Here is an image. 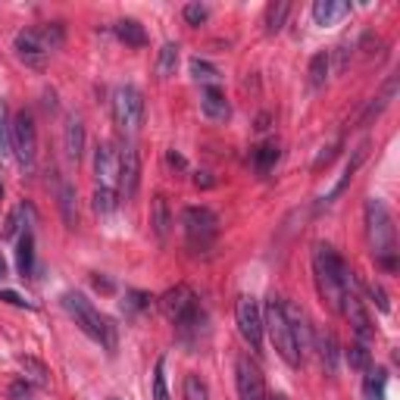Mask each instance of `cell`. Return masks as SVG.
<instances>
[{
  "instance_id": "cell-1",
  "label": "cell",
  "mask_w": 400,
  "mask_h": 400,
  "mask_svg": "<svg viewBox=\"0 0 400 400\" xmlns=\"http://www.w3.org/2000/svg\"><path fill=\"white\" fill-rule=\"evenodd\" d=\"M313 279H316V291L325 307L341 313V297L354 288V272L332 244L313 247Z\"/></svg>"
},
{
  "instance_id": "cell-2",
  "label": "cell",
  "mask_w": 400,
  "mask_h": 400,
  "mask_svg": "<svg viewBox=\"0 0 400 400\" xmlns=\"http://www.w3.org/2000/svg\"><path fill=\"white\" fill-rule=\"evenodd\" d=\"M366 238H369V247H372L375 260L385 266V269H394L397 232H394L391 210L385 207V200H379V198L366 200Z\"/></svg>"
},
{
  "instance_id": "cell-3",
  "label": "cell",
  "mask_w": 400,
  "mask_h": 400,
  "mask_svg": "<svg viewBox=\"0 0 400 400\" xmlns=\"http://www.w3.org/2000/svg\"><path fill=\"white\" fill-rule=\"evenodd\" d=\"M63 307H66V313L75 319V325L82 328L91 341L104 344L109 354H113L116 350V325L109 323L97 307H94L88 297L78 294V291H69V294H63Z\"/></svg>"
},
{
  "instance_id": "cell-4",
  "label": "cell",
  "mask_w": 400,
  "mask_h": 400,
  "mask_svg": "<svg viewBox=\"0 0 400 400\" xmlns=\"http://www.w3.org/2000/svg\"><path fill=\"white\" fill-rule=\"evenodd\" d=\"M263 332L269 335L272 347L279 350V357L285 360L288 366H301L303 363V354L297 350V341H294V332H291V323L285 316V303L281 297L272 294L263 307Z\"/></svg>"
},
{
  "instance_id": "cell-5",
  "label": "cell",
  "mask_w": 400,
  "mask_h": 400,
  "mask_svg": "<svg viewBox=\"0 0 400 400\" xmlns=\"http://www.w3.org/2000/svg\"><path fill=\"white\" fill-rule=\"evenodd\" d=\"M160 310H163V316H166L175 328H182V332L203 323V310L198 303V294H194L188 285L169 288V291L160 297Z\"/></svg>"
},
{
  "instance_id": "cell-6",
  "label": "cell",
  "mask_w": 400,
  "mask_h": 400,
  "mask_svg": "<svg viewBox=\"0 0 400 400\" xmlns=\"http://www.w3.org/2000/svg\"><path fill=\"white\" fill-rule=\"evenodd\" d=\"M113 119L125 135H135L141 125H144V94H141L135 85H119V88H116Z\"/></svg>"
},
{
  "instance_id": "cell-7",
  "label": "cell",
  "mask_w": 400,
  "mask_h": 400,
  "mask_svg": "<svg viewBox=\"0 0 400 400\" xmlns=\"http://www.w3.org/2000/svg\"><path fill=\"white\" fill-rule=\"evenodd\" d=\"M182 225H185V234H188V244L198 247V250H207L219 234V216L207 207H185L182 210Z\"/></svg>"
},
{
  "instance_id": "cell-8",
  "label": "cell",
  "mask_w": 400,
  "mask_h": 400,
  "mask_svg": "<svg viewBox=\"0 0 400 400\" xmlns=\"http://www.w3.org/2000/svg\"><path fill=\"white\" fill-rule=\"evenodd\" d=\"M10 135H13V151L19 156L22 169H35V156H38V129H35V116L28 109H19L16 119L10 122Z\"/></svg>"
},
{
  "instance_id": "cell-9",
  "label": "cell",
  "mask_w": 400,
  "mask_h": 400,
  "mask_svg": "<svg viewBox=\"0 0 400 400\" xmlns=\"http://www.w3.org/2000/svg\"><path fill=\"white\" fill-rule=\"evenodd\" d=\"M234 319H238L241 338L250 344V350L260 354V347H263V310H260V303H256L250 294H241L238 303H234Z\"/></svg>"
},
{
  "instance_id": "cell-10",
  "label": "cell",
  "mask_w": 400,
  "mask_h": 400,
  "mask_svg": "<svg viewBox=\"0 0 400 400\" xmlns=\"http://www.w3.org/2000/svg\"><path fill=\"white\" fill-rule=\"evenodd\" d=\"M341 313L347 316V323H350V328H354L357 341L369 344L375 338V325H372L369 313H366V303H363V297H360V291H354V288H350V291H344Z\"/></svg>"
},
{
  "instance_id": "cell-11",
  "label": "cell",
  "mask_w": 400,
  "mask_h": 400,
  "mask_svg": "<svg viewBox=\"0 0 400 400\" xmlns=\"http://www.w3.org/2000/svg\"><path fill=\"white\" fill-rule=\"evenodd\" d=\"M16 57L31 69H44L47 57H50V47H47L41 28H26L16 35Z\"/></svg>"
},
{
  "instance_id": "cell-12",
  "label": "cell",
  "mask_w": 400,
  "mask_h": 400,
  "mask_svg": "<svg viewBox=\"0 0 400 400\" xmlns=\"http://www.w3.org/2000/svg\"><path fill=\"white\" fill-rule=\"evenodd\" d=\"M234 382H238V397L241 400H266L263 372L250 357L238 360V366H234Z\"/></svg>"
},
{
  "instance_id": "cell-13",
  "label": "cell",
  "mask_w": 400,
  "mask_h": 400,
  "mask_svg": "<svg viewBox=\"0 0 400 400\" xmlns=\"http://www.w3.org/2000/svg\"><path fill=\"white\" fill-rule=\"evenodd\" d=\"M94 175H97V188H113L119 185V151L113 144H97L94 151Z\"/></svg>"
},
{
  "instance_id": "cell-14",
  "label": "cell",
  "mask_w": 400,
  "mask_h": 400,
  "mask_svg": "<svg viewBox=\"0 0 400 400\" xmlns=\"http://www.w3.org/2000/svg\"><path fill=\"white\" fill-rule=\"evenodd\" d=\"M119 185H122L125 200H131L138 194V185H141V156L135 151V144H125L122 151H119Z\"/></svg>"
},
{
  "instance_id": "cell-15",
  "label": "cell",
  "mask_w": 400,
  "mask_h": 400,
  "mask_svg": "<svg viewBox=\"0 0 400 400\" xmlns=\"http://www.w3.org/2000/svg\"><path fill=\"white\" fill-rule=\"evenodd\" d=\"M200 109H203V116L213 122H225L232 116V107H229L225 91L219 88V85H207V88L200 91Z\"/></svg>"
},
{
  "instance_id": "cell-16",
  "label": "cell",
  "mask_w": 400,
  "mask_h": 400,
  "mask_svg": "<svg viewBox=\"0 0 400 400\" xmlns=\"http://www.w3.org/2000/svg\"><path fill=\"white\" fill-rule=\"evenodd\" d=\"M344 16H350L347 0H316V4H313V19H316L319 26H338Z\"/></svg>"
},
{
  "instance_id": "cell-17",
  "label": "cell",
  "mask_w": 400,
  "mask_h": 400,
  "mask_svg": "<svg viewBox=\"0 0 400 400\" xmlns=\"http://www.w3.org/2000/svg\"><path fill=\"white\" fill-rule=\"evenodd\" d=\"M63 144H66V156L72 163H78L85 156V122L78 116L66 119V131H63Z\"/></svg>"
},
{
  "instance_id": "cell-18",
  "label": "cell",
  "mask_w": 400,
  "mask_h": 400,
  "mask_svg": "<svg viewBox=\"0 0 400 400\" xmlns=\"http://www.w3.org/2000/svg\"><path fill=\"white\" fill-rule=\"evenodd\" d=\"M285 303V316H288V323H291V332H294V341H297V350H310V323H307V313H303L297 303H288V301H281Z\"/></svg>"
},
{
  "instance_id": "cell-19",
  "label": "cell",
  "mask_w": 400,
  "mask_h": 400,
  "mask_svg": "<svg viewBox=\"0 0 400 400\" xmlns=\"http://www.w3.org/2000/svg\"><path fill=\"white\" fill-rule=\"evenodd\" d=\"M319 357H323V369L325 375H338L341 369V344L335 338V332H323L319 335Z\"/></svg>"
},
{
  "instance_id": "cell-20",
  "label": "cell",
  "mask_w": 400,
  "mask_h": 400,
  "mask_svg": "<svg viewBox=\"0 0 400 400\" xmlns=\"http://www.w3.org/2000/svg\"><path fill=\"white\" fill-rule=\"evenodd\" d=\"M279 156H281L279 141H263V144L254 147V153H250V163H254V169L260 172V175H269V172L276 169Z\"/></svg>"
},
{
  "instance_id": "cell-21",
  "label": "cell",
  "mask_w": 400,
  "mask_h": 400,
  "mask_svg": "<svg viewBox=\"0 0 400 400\" xmlns=\"http://www.w3.org/2000/svg\"><path fill=\"white\" fill-rule=\"evenodd\" d=\"M366 153H369V144H360V147H357V153H354V160H350L347 166H344V175H341V182L335 185V188H332V191H328V194H323V200H319V207H328V203H332V200H335V198H338V194L344 191V188L350 185V178H354V172L360 169V163L366 160Z\"/></svg>"
},
{
  "instance_id": "cell-22",
  "label": "cell",
  "mask_w": 400,
  "mask_h": 400,
  "mask_svg": "<svg viewBox=\"0 0 400 400\" xmlns=\"http://www.w3.org/2000/svg\"><path fill=\"white\" fill-rule=\"evenodd\" d=\"M394 94H397V78H391V82L385 85V88H382L379 97H372V104L366 107V113L360 116V122H357L360 129H366V125H369L372 119H379V116L388 109V104H391V97H394Z\"/></svg>"
},
{
  "instance_id": "cell-23",
  "label": "cell",
  "mask_w": 400,
  "mask_h": 400,
  "mask_svg": "<svg viewBox=\"0 0 400 400\" xmlns=\"http://www.w3.org/2000/svg\"><path fill=\"white\" fill-rule=\"evenodd\" d=\"M16 266H19L22 279L31 276V269H35V234H31V229H26L19 234V244H16Z\"/></svg>"
},
{
  "instance_id": "cell-24",
  "label": "cell",
  "mask_w": 400,
  "mask_h": 400,
  "mask_svg": "<svg viewBox=\"0 0 400 400\" xmlns=\"http://www.w3.org/2000/svg\"><path fill=\"white\" fill-rule=\"evenodd\" d=\"M116 38H119L125 47H144L147 44V31L138 19H119L116 22Z\"/></svg>"
},
{
  "instance_id": "cell-25",
  "label": "cell",
  "mask_w": 400,
  "mask_h": 400,
  "mask_svg": "<svg viewBox=\"0 0 400 400\" xmlns=\"http://www.w3.org/2000/svg\"><path fill=\"white\" fill-rule=\"evenodd\" d=\"M328 72H332V50H319V53H313L310 69H307L313 88H323V85L328 82Z\"/></svg>"
},
{
  "instance_id": "cell-26",
  "label": "cell",
  "mask_w": 400,
  "mask_h": 400,
  "mask_svg": "<svg viewBox=\"0 0 400 400\" xmlns=\"http://www.w3.org/2000/svg\"><path fill=\"white\" fill-rule=\"evenodd\" d=\"M156 238H166L169 229H172V213H169V200L163 198V194H156L153 198V219H151Z\"/></svg>"
},
{
  "instance_id": "cell-27",
  "label": "cell",
  "mask_w": 400,
  "mask_h": 400,
  "mask_svg": "<svg viewBox=\"0 0 400 400\" xmlns=\"http://www.w3.org/2000/svg\"><path fill=\"white\" fill-rule=\"evenodd\" d=\"M175 69H178V44L166 41L160 47V57H156V75L169 78V75H175Z\"/></svg>"
},
{
  "instance_id": "cell-28",
  "label": "cell",
  "mask_w": 400,
  "mask_h": 400,
  "mask_svg": "<svg viewBox=\"0 0 400 400\" xmlns=\"http://www.w3.org/2000/svg\"><path fill=\"white\" fill-rule=\"evenodd\" d=\"M288 13H291V4L288 0H276V4H269V10H266V31L269 35H279L281 28H285V19H288Z\"/></svg>"
},
{
  "instance_id": "cell-29",
  "label": "cell",
  "mask_w": 400,
  "mask_h": 400,
  "mask_svg": "<svg viewBox=\"0 0 400 400\" xmlns=\"http://www.w3.org/2000/svg\"><path fill=\"white\" fill-rule=\"evenodd\" d=\"M344 360L350 363V369H360V372H369L372 369V354H369V347H366L363 341L350 344V347L344 350Z\"/></svg>"
},
{
  "instance_id": "cell-30",
  "label": "cell",
  "mask_w": 400,
  "mask_h": 400,
  "mask_svg": "<svg viewBox=\"0 0 400 400\" xmlns=\"http://www.w3.org/2000/svg\"><path fill=\"white\" fill-rule=\"evenodd\" d=\"M22 379L28 382V385H38V388H47L50 385V375H47V366L44 363H38L35 357H26L22 360Z\"/></svg>"
},
{
  "instance_id": "cell-31",
  "label": "cell",
  "mask_w": 400,
  "mask_h": 400,
  "mask_svg": "<svg viewBox=\"0 0 400 400\" xmlns=\"http://www.w3.org/2000/svg\"><path fill=\"white\" fill-rule=\"evenodd\" d=\"M385 385H388V372L385 369H369L363 382V394L366 400H385Z\"/></svg>"
},
{
  "instance_id": "cell-32",
  "label": "cell",
  "mask_w": 400,
  "mask_h": 400,
  "mask_svg": "<svg viewBox=\"0 0 400 400\" xmlns=\"http://www.w3.org/2000/svg\"><path fill=\"white\" fill-rule=\"evenodd\" d=\"M60 210H63V219H66L69 229H75L78 222V213H75V188L63 182L60 185Z\"/></svg>"
},
{
  "instance_id": "cell-33",
  "label": "cell",
  "mask_w": 400,
  "mask_h": 400,
  "mask_svg": "<svg viewBox=\"0 0 400 400\" xmlns=\"http://www.w3.org/2000/svg\"><path fill=\"white\" fill-rule=\"evenodd\" d=\"M182 397L185 400H210L207 382H203L198 372H188L185 375V385H182Z\"/></svg>"
},
{
  "instance_id": "cell-34",
  "label": "cell",
  "mask_w": 400,
  "mask_h": 400,
  "mask_svg": "<svg viewBox=\"0 0 400 400\" xmlns=\"http://www.w3.org/2000/svg\"><path fill=\"white\" fill-rule=\"evenodd\" d=\"M191 75L198 78V82H203V88H207V85H216V82H219V69L213 66V63L200 60V57H194V60H191Z\"/></svg>"
},
{
  "instance_id": "cell-35",
  "label": "cell",
  "mask_w": 400,
  "mask_h": 400,
  "mask_svg": "<svg viewBox=\"0 0 400 400\" xmlns=\"http://www.w3.org/2000/svg\"><path fill=\"white\" fill-rule=\"evenodd\" d=\"M13 153V135H10V116H6V104L0 100V160Z\"/></svg>"
},
{
  "instance_id": "cell-36",
  "label": "cell",
  "mask_w": 400,
  "mask_h": 400,
  "mask_svg": "<svg viewBox=\"0 0 400 400\" xmlns=\"http://www.w3.org/2000/svg\"><path fill=\"white\" fill-rule=\"evenodd\" d=\"M354 285L360 288V291H366V297H369V301H372V303H375V307H379L382 313H388V310H391L388 294H385V288H382V285H366V281H360L357 276H354Z\"/></svg>"
},
{
  "instance_id": "cell-37",
  "label": "cell",
  "mask_w": 400,
  "mask_h": 400,
  "mask_svg": "<svg viewBox=\"0 0 400 400\" xmlns=\"http://www.w3.org/2000/svg\"><path fill=\"white\" fill-rule=\"evenodd\" d=\"M116 203H119V194H116L113 188H97V191H94V210H97V213H113Z\"/></svg>"
},
{
  "instance_id": "cell-38",
  "label": "cell",
  "mask_w": 400,
  "mask_h": 400,
  "mask_svg": "<svg viewBox=\"0 0 400 400\" xmlns=\"http://www.w3.org/2000/svg\"><path fill=\"white\" fill-rule=\"evenodd\" d=\"M153 400H169V391H166V357L156 360V372H153Z\"/></svg>"
},
{
  "instance_id": "cell-39",
  "label": "cell",
  "mask_w": 400,
  "mask_h": 400,
  "mask_svg": "<svg viewBox=\"0 0 400 400\" xmlns=\"http://www.w3.org/2000/svg\"><path fill=\"white\" fill-rule=\"evenodd\" d=\"M182 16H185L188 26H203V22L210 19V6L207 4H185Z\"/></svg>"
},
{
  "instance_id": "cell-40",
  "label": "cell",
  "mask_w": 400,
  "mask_h": 400,
  "mask_svg": "<svg viewBox=\"0 0 400 400\" xmlns=\"http://www.w3.org/2000/svg\"><path fill=\"white\" fill-rule=\"evenodd\" d=\"M144 307H151V294H144V291H129V297H125V310H129V313H138V310H144Z\"/></svg>"
},
{
  "instance_id": "cell-41",
  "label": "cell",
  "mask_w": 400,
  "mask_h": 400,
  "mask_svg": "<svg viewBox=\"0 0 400 400\" xmlns=\"http://www.w3.org/2000/svg\"><path fill=\"white\" fill-rule=\"evenodd\" d=\"M26 213V207H16L10 216H6V225H4V238H13L16 232H19V219Z\"/></svg>"
},
{
  "instance_id": "cell-42",
  "label": "cell",
  "mask_w": 400,
  "mask_h": 400,
  "mask_svg": "<svg viewBox=\"0 0 400 400\" xmlns=\"http://www.w3.org/2000/svg\"><path fill=\"white\" fill-rule=\"evenodd\" d=\"M10 400H31V385L26 379H19L10 385Z\"/></svg>"
},
{
  "instance_id": "cell-43",
  "label": "cell",
  "mask_w": 400,
  "mask_h": 400,
  "mask_svg": "<svg viewBox=\"0 0 400 400\" xmlns=\"http://www.w3.org/2000/svg\"><path fill=\"white\" fill-rule=\"evenodd\" d=\"M350 53H354V47L350 44H341L338 50H335V72H344V69H347V57Z\"/></svg>"
},
{
  "instance_id": "cell-44",
  "label": "cell",
  "mask_w": 400,
  "mask_h": 400,
  "mask_svg": "<svg viewBox=\"0 0 400 400\" xmlns=\"http://www.w3.org/2000/svg\"><path fill=\"white\" fill-rule=\"evenodd\" d=\"M0 301H6V303H13V307H26V310H35V303L26 301L22 294H16V291H0Z\"/></svg>"
},
{
  "instance_id": "cell-45",
  "label": "cell",
  "mask_w": 400,
  "mask_h": 400,
  "mask_svg": "<svg viewBox=\"0 0 400 400\" xmlns=\"http://www.w3.org/2000/svg\"><path fill=\"white\" fill-rule=\"evenodd\" d=\"M335 153H338V144H335V147H328L325 153H319V156H316V163H313V169H323V166H328V163L335 160Z\"/></svg>"
},
{
  "instance_id": "cell-46",
  "label": "cell",
  "mask_w": 400,
  "mask_h": 400,
  "mask_svg": "<svg viewBox=\"0 0 400 400\" xmlns=\"http://www.w3.org/2000/svg\"><path fill=\"white\" fill-rule=\"evenodd\" d=\"M194 185H198V188H213L216 182L210 178V172H198V175H194Z\"/></svg>"
},
{
  "instance_id": "cell-47",
  "label": "cell",
  "mask_w": 400,
  "mask_h": 400,
  "mask_svg": "<svg viewBox=\"0 0 400 400\" xmlns=\"http://www.w3.org/2000/svg\"><path fill=\"white\" fill-rule=\"evenodd\" d=\"M169 166H175V169H185L188 163H185V156L182 153H175V151H169Z\"/></svg>"
},
{
  "instance_id": "cell-48",
  "label": "cell",
  "mask_w": 400,
  "mask_h": 400,
  "mask_svg": "<svg viewBox=\"0 0 400 400\" xmlns=\"http://www.w3.org/2000/svg\"><path fill=\"white\" fill-rule=\"evenodd\" d=\"M6 276V263H4V256H0V279Z\"/></svg>"
},
{
  "instance_id": "cell-49",
  "label": "cell",
  "mask_w": 400,
  "mask_h": 400,
  "mask_svg": "<svg viewBox=\"0 0 400 400\" xmlns=\"http://www.w3.org/2000/svg\"><path fill=\"white\" fill-rule=\"evenodd\" d=\"M272 400H288V397H281V394H276V397H272Z\"/></svg>"
},
{
  "instance_id": "cell-50",
  "label": "cell",
  "mask_w": 400,
  "mask_h": 400,
  "mask_svg": "<svg viewBox=\"0 0 400 400\" xmlns=\"http://www.w3.org/2000/svg\"><path fill=\"white\" fill-rule=\"evenodd\" d=\"M0 198H4V185H0Z\"/></svg>"
},
{
  "instance_id": "cell-51",
  "label": "cell",
  "mask_w": 400,
  "mask_h": 400,
  "mask_svg": "<svg viewBox=\"0 0 400 400\" xmlns=\"http://www.w3.org/2000/svg\"><path fill=\"white\" fill-rule=\"evenodd\" d=\"M113 400H119V397H113Z\"/></svg>"
}]
</instances>
